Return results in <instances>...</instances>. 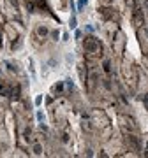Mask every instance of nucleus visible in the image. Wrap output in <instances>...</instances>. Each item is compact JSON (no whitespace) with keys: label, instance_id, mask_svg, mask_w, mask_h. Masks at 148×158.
Masks as SVG:
<instances>
[{"label":"nucleus","instance_id":"obj_5","mask_svg":"<svg viewBox=\"0 0 148 158\" xmlns=\"http://www.w3.org/2000/svg\"><path fill=\"white\" fill-rule=\"evenodd\" d=\"M74 37H76V39H80V37H81V30H78V28L74 30Z\"/></svg>","mask_w":148,"mask_h":158},{"label":"nucleus","instance_id":"obj_7","mask_svg":"<svg viewBox=\"0 0 148 158\" xmlns=\"http://www.w3.org/2000/svg\"><path fill=\"white\" fill-rule=\"evenodd\" d=\"M143 104H145V107L148 109V93L145 95V98H143Z\"/></svg>","mask_w":148,"mask_h":158},{"label":"nucleus","instance_id":"obj_4","mask_svg":"<svg viewBox=\"0 0 148 158\" xmlns=\"http://www.w3.org/2000/svg\"><path fill=\"white\" fill-rule=\"evenodd\" d=\"M41 149H42V148H41V144H35V146H34V153H35V155H41V153H42Z\"/></svg>","mask_w":148,"mask_h":158},{"label":"nucleus","instance_id":"obj_8","mask_svg":"<svg viewBox=\"0 0 148 158\" xmlns=\"http://www.w3.org/2000/svg\"><path fill=\"white\" fill-rule=\"evenodd\" d=\"M42 118H44V114L39 111V113H37V119H39V121H42Z\"/></svg>","mask_w":148,"mask_h":158},{"label":"nucleus","instance_id":"obj_6","mask_svg":"<svg viewBox=\"0 0 148 158\" xmlns=\"http://www.w3.org/2000/svg\"><path fill=\"white\" fill-rule=\"evenodd\" d=\"M62 40H63V42H67V40H69V34H67V32H63V35H62Z\"/></svg>","mask_w":148,"mask_h":158},{"label":"nucleus","instance_id":"obj_1","mask_svg":"<svg viewBox=\"0 0 148 158\" xmlns=\"http://www.w3.org/2000/svg\"><path fill=\"white\" fill-rule=\"evenodd\" d=\"M69 28H71V30L78 28V19H76V16H72L71 19H69Z\"/></svg>","mask_w":148,"mask_h":158},{"label":"nucleus","instance_id":"obj_10","mask_svg":"<svg viewBox=\"0 0 148 158\" xmlns=\"http://www.w3.org/2000/svg\"><path fill=\"white\" fill-rule=\"evenodd\" d=\"M41 102H42V97H37V98H35V104H37V106H39Z\"/></svg>","mask_w":148,"mask_h":158},{"label":"nucleus","instance_id":"obj_3","mask_svg":"<svg viewBox=\"0 0 148 158\" xmlns=\"http://www.w3.org/2000/svg\"><path fill=\"white\" fill-rule=\"evenodd\" d=\"M86 2H88V0H78V9H80V11L86 6Z\"/></svg>","mask_w":148,"mask_h":158},{"label":"nucleus","instance_id":"obj_2","mask_svg":"<svg viewBox=\"0 0 148 158\" xmlns=\"http://www.w3.org/2000/svg\"><path fill=\"white\" fill-rule=\"evenodd\" d=\"M37 34H39V37H46L48 35V28L46 27H39L37 28Z\"/></svg>","mask_w":148,"mask_h":158},{"label":"nucleus","instance_id":"obj_9","mask_svg":"<svg viewBox=\"0 0 148 158\" xmlns=\"http://www.w3.org/2000/svg\"><path fill=\"white\" fill-rule=\"evenodd\" d=\"M85 28H86V32H94V27H92V25H86Z\"/></svg>","mask_w":148,"mask_h":158}]
</instances>
